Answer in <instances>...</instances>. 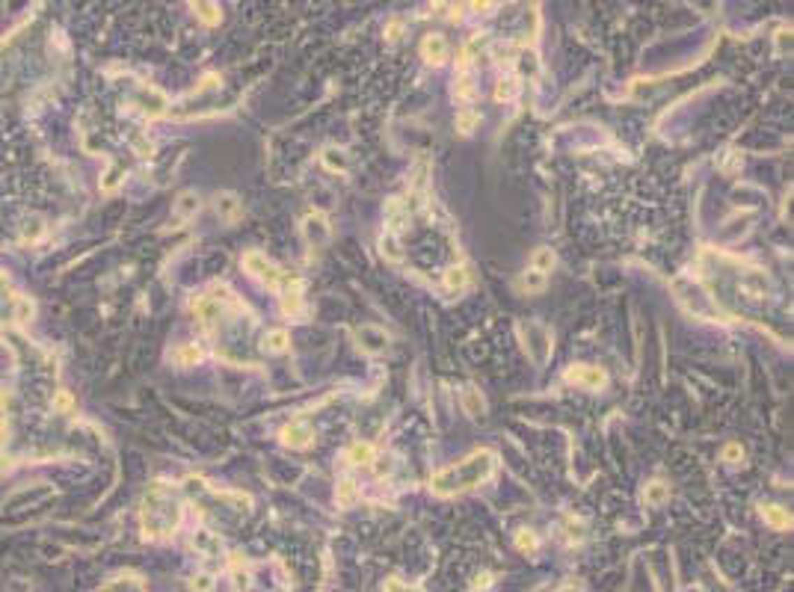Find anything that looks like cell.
I'll return each mask as SVG.
<instances>
[{"label": "cell", "mask_w": 794, "mask_h": 592, "mask_svg": "<svg viewBox=\"0 0 794 592\" xmlns=\"http://www.w3.org/2000/svg\"><path fill=\"white\" fill-rule=\"evenodd\" d=\"M495 471H498V453L489 447H477L471 450L468 456H463L460 462L448 465L430 477V489L442 498L448 495H463L471 489H480L483 483H489Z\"/></svg>", "instance_id": "obj_1"}, {"label": "cell", "mask_w": 794, "mask_h": 592, "mask_svg": "<svg viewBox=\"0 0 794 592\" xmlns=\"http://www.w3.org/2000/svg\"><path fill=\"white\" fill-rule=\"evenodd\" d=\"M181 524V500L166 483H152L143 500V530L148 539H166Z\"/></svg>", "instance_id": "obj_2"}, {"label": "cell", "mask_w": 794, "mask_h": 592, "mask_svg": "<svg viewBox=\"0 0 794 592\" xmlns=\"http://www.w3.org/2000/svg\"><path fill=\"white\" fill-rule=\"evenodd\" d=\"M243 267H246V273H250V275H255V279H261L267 287H273V291H284L288 284L296 282L294 273L276 267V263H273L264 252H255V249L243 255Z\"/></svg>", "instance_id": "obj_3"}, {"label": "cell", "mask_w": 794, "mask_h": 592, "mask_svg": "<svg viewBox=\"0 0 794 592\" xmlns=\"http://www.w3.org/2000/svg\"><path fill=\"white\" fill-rule=\"evenodd\" d=\"M519 335H522V341H525L528 359L542 368V364L551 359V332L545 329L542 323L528 320V323H519Z\"/></svg>", "instance_id": "obj_4"}, {"label": "cell", "mask_w": 794, "mask_h": 592, "mask_svg": "<svg viewBox=\"0 0 794 592\" xmlns=\"http://www.w3.org/2000/svg\"><path fill=\"white\" fill-rule=\"evenodd\" d=\"M566 382H572L578 388H590V391H599L607 385V373L602 368H593V364H572L566 370Z\"/></svg>", "instance_id": "obj_5"}, {"label": "cell", "mask_w": 794, "mask_h": 592, "mask_svg": "<svg viewBox=\"0 0 794 592\" xmlns=\"http://www.w3.org/2000/svg\"><path fill=\"white\" fill-rule=\"evenodd\" d=\"M303 234H305L308 246H315V249L326 246L332 231H329V222H326L324 213H308V217L303 219Z\"/></svg>", "instance_id": "obj_6"}, {"label": "cell", "mask_w": 794, "mask_h": 592, "mask_svg": "<svg viewBox=\"0 0 794 592\" xmlns=\"http://www.w3.org/2000/svg\"><path fill=\"white\" fill-rule=\"evenodd\" d=\"M279 438L288 447H308V445H312V438H315V430L305 421H291L288 426H282Z\"/></svg>", "instance_id": "obj_7"}, {"label": "cell", "mask_w": 794, "mask_h": 592, "mask_svg": "<svg viewBox=\"0 0 794 592\" xmlns=\"http://www.w3.org/2000/svg\"><path fill=\"white\" fill-rule=\"evenodd\" d=\"M421 57H424L430 66H442V62L448 59V42H445L439 33L427 36L424 45H421Z\"/></svg>", "instance_id": "obj_8"}, {"label": "cell", "mask_w": 794, "mask_h": 592, "mask_svg": "<svg viewBox=\"0 0 794 592\" xmlns=\"http://www.w3.org/2000/svg\"><path fill=\"white\" fill-rule=\"evenodd\" d=\"M356 335H359V341H362L359 347H362L365 352H382L389 347V335L382 329H377V326H362Z\"/></svg>", "instance_id": "obj_9"}, {"label": "cell", "mask_w": 794, "mask_h": 592, "mask_svg": "<svg viewBox=\"0 0 794 592\" xmlns=\"http://www.w3.org/2000/svg\"><path fill=\"white\" fill-rule=\"evenodd\" d=\"M282 294V311L288 314V317H296V314H303V282L296 279L294 284H288Z\"/></svg>", "instance_id": "obj_10"}, {"label": "cell", "mask_w": 794, "mask_h": 592, "mask_svg": "<svg viewBox=\"0 0 794 592\" xmlns=\"http://www.w3.org/2000/svg\"><path fill=\"white\" fill-rule=\"evenodd\" d=\"M217 213H219L222 222H238L240 213H243V205L238 201V196L222 193V196H217Z\"/></svg>", "instance_id": "obj_11"}, {"label": "cell", "mask_w": 794, "mask_h": 592, "mask_svg": "<svg viewBox=\"0 0 794 592\" xmlns=\"http://www.w3.org/2000/svg\"><path fill=\"white\" fill-rule=\"evenodd\" d=\"M196 210H198V196L187 190V193L178 196L175 208H172V219H175V222H187L190 217H196Z\"/></svg>", "instance_id": "obj_12"}, {"label": "cell", "mask_w": 794, "mask_h": 592, "mask_svg": "<svg viewBox=\"0 0 794 592\" xmlns=\"http://www.w3.org/2000/svg\"><path fill=\"white\" fill-rule=\"evenodd\" d=\"M409 222V210L403 208L400 198H391L386 205V225L389 231H403V225Z\"/></svg>", "instance_id": "obj_13"}, {"label": "cell", "mask_w": 794, "mask_h": 592, "mask_svg": "<svg viewBox=\"0 0 794 592\" xmlns=\"http://www.w3.org/2000/svg\"><path fill=\"white\" fill-rule=\"evenodd\" d=\"M463 409H465L468 418H483V414H486V400H483V394L477 388L468 385L463 391Z\"/></svg>", "instance_id": "obj_14"}, {"label": "cell", "mask_w": 794, "mask_h": 592, "mask_svg": "<svg viewBox=\"0 0 794 592\" xmlns=\"http://www.w3.org/2000/svg\"><path fill=\"white\" fill-rule=\"evenodd\" d=\"M140 104H143V110L148 113V116H164L166 113V98L160 95L157 89H140Z\"/></svg>", "instance_id": "obj_15"}, {"label": "cell", "mask_w": 794, "mask_h": 592, "mask_svg": "<svg viewBox=\"0 0 794 592\" xmlns=\"http://www.w3.org/2000/svg\"><path fill=\"white\" fill-rule=\"evenodd\" d=\"M762 519L774 527V530H788L791 527V515L788 510L777 507V503H767V507H762Z\"/></svg>", "instance_id": "obj_16"}, {"label": "cell", "mask_w": 794, "mask_h": 592, "mask_svg": "<svg viewBox=\"0 0 794 592\" xmlns=\"http://www.w3.org/2000/svg\"><path fill=\"white\" fill-rule=\"evenodd\" d=\"M101 592H145V584L136 575H119L110 584H104Z\"/></svg>", "instance_id": "obj_17"}, {"label": "cell", "mask_w": 794, "mask_h": 592, "mask_svg": "<svg viewBox=\"0 0 794 592\" xmlns=\"http://www.w3.org/2000/svg\"><path fill=\"white\" fill-rule=\"evenodd\" d=\"M347 459H350L353 465H374L377 462V447L368 445V442H356V445H350V450H347Z\"/></svg>", "instance_id": "obj_18"}, {"label": "cell", "mask_w": 794, "mask_h": 592, "mask_svg": "<svg viewBox=\"0 0 794 592\" xmlns=\"http://www.w3.org/2000/svg\"><path fill=\"white\" fill-rule=\"evenodd\" d=\"M468 279H471L468 267H463V263L460 267L454 263V267H448V273H445V284H448V291H454V294H463L468 287Z\"/></svg>", "instance_id": "obj_19"}, {"label": "cell", "mask_w": 794, "mask_h": 592, "mask_svg": "<svg viewBox=\"0 0 794 592\" xmlns=\"http://www.w3.org/2000/svg\"><path fill=\"white\" fill-rule=\"evenodd\" d=\"M335 500H338V507H341V510H350L353 503L359 500V489H356V483H353V480H341V483H338V489H335Z\"/></svg>", "instance_id": "obj_20"}, {"label": "cell", "mask_w": 794, "mask_h": 592, "mask_svg": "<svg viewBox=\"0 0 794 592\" xmlns=\"http://www.w3.org/2000/svg\"><path fill=\"white\" fill-rule=\"evenodd\" d=\"M551 267H554V252L551 249H537L533 252V258H530V270H537V273H542V275H549L551 273Z\"/></svg>", "instance_id": "obj_21"}, {"label": "cell", "mask_w": 794, "mask_h": 592, "mask_svg": "<svg viewBox=\"0 0 794 592\" xmlns=\"http://www.w3.org/2000/svg\"><path fill=\"white\" fill-rule=\"evenodd\" d=\"M454 95L460 101H471L477 95V86H475V78H471L468 71H460V78H456V86H454Z\"/></svg>", "instance_id": "obj_22"}, {"label": "cell", "mask_w": 794, "mask_h": 592, "mask_svg": "<svg viewBox=\"0 0 794 592\" xmlns=\"http://www.w3.org/2000/svg\"><path fill=\"white\" fill-rule=\"evenodd\" d=\"M477 124H480V113L475 107H465V110L456 113V131L460 133H471Z\"/></svg>", "instance_id": "obj_23"}, {"label": "cell", "mask_w": 794, "mask_h": 592, "mask_svg": "<svg viewBox=\"0 0 794 592\" xmlns=\"http://www.w3.org/2000/svg\"><path fill=\"white\" fill-rule=\"evenodd\" d=\"M519 92H522L519 78H504V80H498V86H495V101H513Z\"/></svg>", "instance_id": "obj_24"}, {"label": "cell", "mask_w": 794, "mask_h": 592, "mask_svg": "<svg viewBox=\"0 0 794 592\" xmlns=\"http://www.w3.org/2000/svg\"><path fill=\"white\" fill-rule=\"evenodd\" d=\"M288 344H291V335L284 332V329H270V332L264 335V347H267L270 352H284V349H288Z\"/></svg>", "instance_id": "obj_25"}, {"label": "cell", "mask_w": 794, "mask_h": 592, "mask_svg": "<svg viewBox=\"0 0 794 592\" xmlns=\"http://www.w3.org/2000/svg\"><path fill=\"white\" fill-rule=\"evenodd\" d=\"M545 282H549V275H542V273H537V270H528L522 279H519V287H522V291H528V294H540L542 287H545Z\"/></svg>", "instance_id": "obj_26"}, {"label": "cell", "mask_w": 794, "mask_h": 592, "mask_svg": "<svg viewBox=\"0 0 794 592\" xmlns=\"http://www.w3.org/2000/svg\"><path fill=\"white\" fill-rule=\"evenodd\" d=\"M667 498H670V486H664V483H649L647 492H643V500H647V507H661Z\"/></svg>", "instance_id": "obj_27"}, {"label": "cell", "mask_w": 794, "mask_h": 592, "mask_svg": "<svg viewBox=\"0 0 794 592\" xmlns=\"http://www.w3.org/2000/svg\"><path fill=\"white\" fill-rule=\"evenodd\" d=\"M193 9H196V15L202 18L205 24H210V27L222 21V9L217 3H193Z\"/></svg>", "instance_id": "obj_28"}, {"label": "cell", "mask_w": 794, "mask_h": 592, "mask_svg": "<svg viewBox=\"0 0 794 592\" xmlns=\"http://www.w3.org/2000/svg\"><path fill=\"white\" fill-rule=\"evenodd\" d=\"M320 157H324V166L329 172H344L347 169V157H344V151H338V148H326Z\"/></svg>", "instance_id": "obj_29"}, {"label": "cell", "mask_w": 794, "mask_h": 592, "mask_svg": "<svg viewBox=\"0 0 794 592\" xmlns=\"http://www.w3.org/2000/svg\"><path fill=\"white\" fill-rule=\"evenodd\" d=\"M33 311H36V305L27 299V296H15V308H12V320L15 323H27L30 317H33Z\"/></svg>", "instance_id": "obj_30"}, {"label": "cell", "mask_w": 794, "mask_h": 592, "mask_svg": "<svg viewBox=\"0 0 794 592\" xmlns=\"http://www.w3.org/2000/svg\"><path fill=\"white\" fill-rule=\"evenodd\" d=\"M175 361L178 364H196V361H202V349H198L196 344H184V347H178V352H175Z\"/></svg>", "instance_id": "obj_31"}, {"label": "cell", "mask_w": 794, "mask_h": 592, "mask_svg": "<svg viewBox=\"0 0 794 592\" xmlns=\"http://www.w3.org/2000/svg\"><path fill=\"white\" fill-rule=\"evenodd\" d=\"M516 548L522 554H533V551H537V536H533L530 530H519L516 533Z\"/></svg>", "instance_id": "obj_32"}, {"label": "cell", "mask_w": 794, "mask_h": 592, "mask_svg": "<svg viewBox=\"0 0 794 592\" xmlns=\"http://www.w3.org/2000/svg\"><path fill=\"white\" fill-rule=\"evenodd\" d=\"M386 592H421V586L406 584V581H400V577H389V581H386Z\"/></svg>", "instance_id": "obj_33"}, {"label": "cell", "mask_w": 794, "mask_h": 592, "mask_svg": "<svg viewBox=\"0 0 794 592\" xmlns=\"http://www.w3.org/2000/svg\"><path fill=\"white\" fill-rule=\"evenodd\" d=\"M42 231H45L42 219H39V217H33V219H30L27 225H24V240H36V237H39Z\"/></svg>", "instance_id": "obj_34"}, {"label": "cell", "mask_w": 794, "mask_h": 592, "mask_svg": "<svg viewBox=\"0 0 794 592\" xmlns=\"http://www.w3.org/2000/svg\"><path fill=\"white\" fill-rule=\"evenodd\" d=\"M741 456H744L741 445L732 442V445H726V447H723V459H726V462H741Z\"/></svg>", "instance_id": "obj_35"}, {"label": "cell", "mask_w": 794, "mask_h": 592, "mask_svg": "<svg viewBox=\"0 0 794 592\" xmlns=\"http://www.w3.org/2000/svg\"><path fill=\"white\" fill-rule=\"evenodd\" d=\"M71 403H74V400H71V394H68V391H59V394L54 397V409L68 412V409H71Z\"/></svg>", "instance_id": "obj_36"}, {"label": "cell", "mask_w": 794, "mask_h": 592, "mask_svg": "<svg viewBox=\"0 0 794 592\" xmlns=\"http://www.w3.org/2000/svg\"><path fill=\"white\" fill-rule=\"evenodd\" d=\"M210 586V577H205V575H198V577H193V584H190V592H208Z\"/></svg>", "instance_id": "obj_37"}, {"label": "cell", "mask_w": 794, "mask_h": 592, "mask_svg": "<svg viewBox=\"0 0 794 592\" xmlns=\"http://www.w3.org/2000/svg\"><path fill=\"white\" fill-rule=\"evenodd\" d=\"M400 30H403V24H400V21H391V24H389V30H386V33H389V39H397V36H400Z\"/></svg>", "instance_id": "obj_38"}, {"label": "cell", "mask_w": 794, "mask_h": 592, "mask_svg": "<svg viewBox=\"0 0 794 592\" xmlns=\"http://www.w3.org/2000/svg\"><path fill=\"white\" fill-rule=\"evenodd\" d=\"M557 592H581V589H578L575 584H563V586H561V589H557Z\"/></svg>", "instance_id": "obj_39"}]
</instances>
